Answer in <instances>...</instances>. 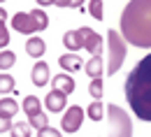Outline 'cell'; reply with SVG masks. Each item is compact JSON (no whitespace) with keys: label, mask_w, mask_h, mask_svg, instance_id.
<instances>
[{"label":"cell","mask_w":151,"mask_h":137,"mask_svg":"<svg viewBox=\"0 0 151 137\" xmlns=\"http://www.w3.org/2000/svg\"><path fill=\"white\" fill-rule=\"evenodd\" d=\"M44 105H47L49 112H60L63 107H68V95L63 91H58V88H51L47 93V98H44Z\"/></svg>","instance_id":"ba28073f"},{"label":"cell","mask_w":151,"mask_h":137,"mask_svg":"<svg viewBox=\"0 0 151 137\" xmlns=\"http://www.w3.org/2000/svg\"><path fill=\"white\" fill-rule=\"evenodd\" d=\"M14 63H17V54L14 51H7V49L0 51V70H9Z\"/></svg>","instance_id":"d6986e66"},{"label":"cell","mask_w":151,"mask_h":137,"mask_svg":"<svg viewBox=\"0 0 151 137\" xmlns=\"http://www.w3.org/2000/svg\"><path fill=\"white\" fill-rule=\"evenodd\" d=\"M23 112L28 114V118L42 114V102H40V98H35V95H26V98H23Z\"/></svg>","instance_id":"5bb4252c"},{"label":"cell","mask_w":151,"mask_h":137,"mask_svg":"<svg viewBox=\"0 0 151 137\" xmlns=\"http://www.w3.org/2000/svg\"><path fill=\"white\" fill-rule=\"evenodd\" d=\"M12 91H14V77L2 72L0 75V93H12Z\"/></svg>","instance_id":"7402d4cb"},{"label":"cell","mask_w":151,"mask_h":137,"mask_svg":"<svg viewBox=\"0 0 151 137\" xmlns=\"http://www.w3.org/2000/svg\"><path fill=\"white\" fill-rule=\"evenodd\" d=\"M107 44H109V60H107V75H116L119 67L123 65L126 60V42H123V35L119 30H109L107 33Z\"/></svg>","instance_id":"5b68a950"},{"label":"cell","mask_w":151,"mask_h":137,"mask_svg":"<svg viewBox=\"0 0 151 137\" xmlns=\"http://www.w3.org/2000/svg\"><path fill=\"white\" fill-rule=\"evenodd\" d=\"M0 2H5V0H0Z\"/></svg>","instance_id":"83f0119b"},{"label":"cell","mask_w":151,"mask_h":137,"mask_svg":"<svg viewBox=\"0 0 151 137\" xmlns=\"http://www.w3.org/2000/svg\"><path fill=\"white\" fill-rule=\"evenodd\" d=\"M81 123H84V109H81L79 105L68 107L65 114H63V118H60V128H63L65 133H77V130L81 128Z\"/></svg>","instance_id":"52a82bcc"},{"label":"cell","mask_w":151,"mask_h":137,"mask_svg":"<svg viewBox=\"0 0 151 137\" xmlns=\"http://www.w3.org/2000/svg\"><path fill=\"white\" fill-rule=\"evenodd\" d=\"M126 100L135 116L151 123V54L130 70L126 79Z\"/></svg>","instance_id":"6da1fadb"},{"label":"cell","mask_w":151,"mask_h":137,"mask_svg":"<svg viewBox=\"0 0 151 137\" xmlns=\"http://www.w3.org/2000/svg\"><path fill=\"white\" fill-rule=\"evenodd\" d=\"M56 7H72V9H79L84 5V0H56L54 2Z\"/></svg>","instance_id":"cb8c5ba5"},{"label":"cell","mask_w":151,"mask_h":137,"mask_svg":"<svg viewBox=\"0 0 151 137\" xmlns=\"http://www.w3.org/2000/svg\"><path fill=\"white\" fill-rule=\"evenodd\" d=\"M102 70H105V67H102V58H100V56H93L91 60L84 63V72H86L91 79L102 77Z\"/></svg>","instance_id":"4fadbf2b"},{"label":"cell","mask_w":151,"mask_h":137,"mask_svg":"<svg viewBox=\"0 0 151 137\" xmlns=\"http://www.w3.org/2000/svg\"><path fill=\"white\" fill-rule=\"evenodd\" d=\"M19 112V105H17V100L14 98H0V116L2 118H9Z\"/></svg>","instance_id":"9a60e30c"},{"label":"cell","mask_w":151,"mask_h":137,"mask_svg":"<svg viewBox=\"0 0 151 137\" xmlns=\"http://www.w3.org/2000/svg\"><path fill=\"white\" fill-rule=\"evenodd\" d=\"M102 114H105V107H102V102L100 100H95L88 105V109H86V116L91 118V121H102Z\"/></svg>","instance_id":"e0dca14e"},{"label":"cell","mask_w":151,"mask_h":137,"mask_svg":"<svg viewBox=\"0 0 151 137\" xmlns=\"http://www.w3.org/2000/svg\"><path fill=\"white\" fill-rule=\"evenodd\" d=\"M54 2H56V0H37L40 7H47V5H54Z\"/></svg>","instance_id":"4316f807"},{"label":"cell","mask_w":151,"mask_h":137,"mask_svg":"<svg viewBox=\"0 0 151 137\" xmlns=\"http://www.w3.org/2000/svg\"><path fill=\"white\" fill-rule=\"evenodd\" d=\"M121 35L139 49H151V0H130L121 14Z\"/></svg>","instance_id":"7a4b0ae2"},{"label":"cell","mask_w":151,"mask_h":137,"mask_svg":"<svg viewBox=\"0 0 151 137\" xmlns=\"http://www.w3.org/2000/svg\"><path fill=\"white\" fill-rule=\"evenodd\" d=\"M58 65H60L63 70H68V72H75V70H81V67H84V60L79 58L77 54H63V56L58 58Z\"/></svg>","instance_id":"8fae6325"},{"label":"cell","mask_w":151,"mask_h":137,"mask_svg":"<svg viewBox=\"0 0 151 137\" xmlns=\"http://www.w3.org/2000/svg\"><path fill=\"white\" fill-rule=\"evenodd\" d=\"M49 26V16L44 9H30V12H19L12 16V28L21 33V35H30V33H40Z\"/></svg>","instance_id":"277c9868"},{"label":"cell","mask_w":151,"mask_h":137,"mask_svg":"<svg viewBox=\"0 0 151 137\" xmlns=\"http://www.w3.org/2000/svg\"><path fill=\"white\" fill-rule=\"evenodd\" d=\"M63 44H65V49L70 51V54H75L79 49H86V51H91L93 56H100V51H102V37L95 33L93 28H79V30H70V33H65L63 35Z\"/></svg>","instance_id":"3957f363"},{"label":"cell","mask_w":151,"mask_h":137,"mask_svg":"<svg viewBox=\"0 0 151 137\" xmlns=\"http://www.w3.org/2000/svg\"><path fill=\"white\" fill-rule=\"evenodd\" d=\"M28 123H30V128H47L49 126V118H47V114L42 112V114H37V116H33V118H28Z\"/></svg>","instance_id":"603a6c76"},{"label":"cell","mask_w":151,"mask_h":137,"mask_svg":"<svg viewBox=\"0 0 151 137\" xmlns=\"http://www.w3.org/2000/svg\"><path fill=\"white\" fill-rule=\"evenodd\" d=\"M102 12H105V7H102V0H91V2H88V14H91L93 19L102 21V16H105Z\"/></svg>","instance_id":"ffe728a7"},{"label":"cell","mask_w":151,"mask_h":137,"mask_svg":"<svg viewBox=\"0 0 151 137\" xmlns=\"http://www.w3.org/2000/svg\"><path fill=\"white\" fill-rule=\"evenodd\" d=\"M9 128H12V121H9V118H2V116H0V133H7Z\"/></svg>","instance_id":"484cf974"},{"label":"cell","mask_w":151,"mask_h":137,"mask_svg":"<svg viewBox=\"0 0 151 137\" xmlns=\"http://www.w3.org/2000/svg\"><path fill=\"white\" fill-rule=\"evenodd\" d=\"M30 79H33V84L35 86H47V81L51 79V72H49V65L44 63V60H37L35 65H33V72H30Z\"/></svg>","instance_id":"9c48e42d"},{"label":"cell","mask_w":151,"mask_h":137,"mask_svg":"<svg viewBox=\"0 0 151 137\" xmlns=\"http://www.w3.org/2000/svg\"><path fill=\"white\" fill-rule=\"evenodd\" d=\"M37 137H63V135H60V130L47 126V128H40V130H37Z\"/></svg>","instance_id":"d4e9b609"},{"label":"cell","mask_w":151,"mask_h":137,"mask_svg":"<svg viewBox=\"0 0 151 137\" xmlns=\"http://www.w3.org/2000/svg\"><path fill=\"white\" fill-rule=\"evenodd\" d=\"M88 93H91V95H93L95 100H100V98H102V93H105V86H102V77H98V79H91Z\"/></svg>","instance_id":"44dd1931"},{"label":"cell","mask_w":151,"mask_h":137,"mask_svg":"<svg viewBox=\"0 0 151 137\" xmlns=\"http://www.w3.org/2000/svg\"><path fill=\"white\" fill-rule=\"evenodd\" d=\"M9 133H12V137H30V135H33L30 123H23V121H19V123H12Z\"/></svg>","instance_id":"ac0fdd59"},{"label":"cell","mask_w":151,"mask_h":137,"mask_svg":"<svg viewBox=\"0 0 151 137\" xmlns=\"http://www.w3.org/2000/svg\"><path fill=\"white\" fill-rule=\"evenodd\" d=\"M9 44V30H7V12L0 7V49H7Z\"/></svg>","instance_id":"2e32d148"},{"label":"cell","mask_w":151,"mask_h":137,"mask_svg":"<svg viewBox=\"0 0 151 137\" xmlns=\"http://www.w3.org/2000/svg\"><path fill=\"white\" fill-rule=\"evenodd\" d=\"M107 118H109V137H132L130 116L119 105H107Z\"/></svg>","instance_id":"8992f818"},{"label":"cell","mask_w":151,"mask_h":137,"mask_svg":"<svg viewBox=\"0 0 151 137\" xmlns=\"http://www.w3.org/2000/svg\"><path fill=\"white\" fill-rule=\"evenodd\" d=\"M51 84H54V88H58V91H63L65 95H70V93L75 91V79L70 77V75H65V72H60V75H56V77L51 79Z\"/></svg>","instance_id":"30bf717a"},{"label":"cell","mask_w":151,"mask_h":137,"mask_svg":"<svg viewBox=\"0 0 151 137\" xmlns=\"http://www.w3.org/2000/svg\"><path fill=\"white\" fill-rule=\"evenodd\" d=\"M44 51H47V44H44V39H42V37H30L28 42H26V54H28V56L42 58Z\"/></svg>","instance_id":"7c38bea8"}]
</instances>
